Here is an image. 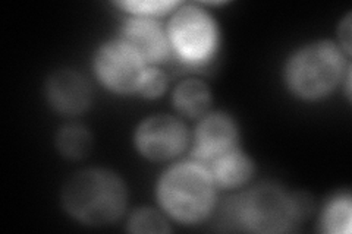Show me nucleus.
Here are the masks:
<instances>
[{
    "mask_svg": "<svg viewBox=\"0 0 352 234\" xmlns=\"http://www.w3.org/2000/svg\"><path fill=\"white\" fill-rule=\"evenodd\" d=\"M62 202L74 218L85 224H109L124 213L125 185L116 174L107 170H84L66 182Z\"/></svg>",
    "mask_w": 352,
    "mask_h": 234,
    "instance_id": "nucleus-1",
    "label": "nucleus"
},
{
    "mask_svg": "<svg viewBox=\"0 0 352 234\" xmlns=\"http://www.w3.org/2000/svg\"><path fill=\"white\" fill-rule=\"evenodd\" d=\"M160 205L181 222L201 221L214 202L212 173L200 164L184 163L163 174L157 187Z\"/></svg>",
    "mask_w": 352,
    "mask_h": 234,
    "instance_id": "nucleus-2",
    "label": "nucleus"
},
{
    "mask_svg": "<svg viewBox=\"0 0 352 234\" xmlns=\"http://www.w3.org/2000/svg\"><path fill=\"white\" fill-rule=\"evenodd\" d=\"M342 72V54L335 44L320 41L294 54L286 66V82L298 97L317 100L333 90Z\"/></svg>",
    "mask_w": 352,
    "mask_h": 234,
    "instance_id": "nucleus-3",
    "label": "nucleus"
},
{
    "mask_svg": "<svg viewBox=\"0 0 352 234\" xmlns=\"http://www.w3.org/2000/svg\"><path fill=\"white\" fill-rule=\"evenodd\" d=\"M229 211L242 227L256 233L288 231L301 215L296 200L272 185L236 198Z\"/></svg>",
    "mask_w": 352,
    "mask_h": 234,
    "instance_id": "nucleus-4",
    "label": "nucleus"
},
{
    "mask_svg": "<svg viewBox=\"0 0 352 234\" xmlns=\"http://www.w3.org/2000/svg\"><path fill=\"white\" fill-rule=\"evenodd\" d=\"M169 41L184 62L203 65L216 49L217 30L206 10L185 6L170 19Z\"/></svg>",
    "mask_w": 352,
    "mask_h": 234,
    "instance_id": "nucleus-5",
    "label": "nucleus"
},
{
    "mask_svg": "<svg viewBox=\"0 0 352 234\" xmlns=\"http://www.w3.org/2000/svg\"><path fill=\"white\" fill-rule=\"evenodd\" d=\"M94 68L109 90L122 94L138 90L146 72L144 60L122 40L104 44L96 54Z\"/></svg>",
    "mask_w": 352,
    "mask_h": 234,
    "instance_id": "nucleus-6",
    "label": "nucleus"
},
{
    "mask_svg": "<svg viewBox=\"0 0 352 234\" xmlns=\"http://www.w3.org/2000/svg\"><path fill=\"white\" fill-rule=\"evenodd\" d=\"M186 129L178 119L154 116L142 121L135 133L138 151L153 161L176 157L186 145Z\"/></svg>",
    "mask_w": 352,
    "mask_h": 234,
    "instance_id": "nucleus-7",
    "label": "nucleus"
},
{
    "mask_svg": "<svg viewBox=\"0 0 352 234\" xmlns=\"http://www.w3.org/2000/svg\"><path fill=\"white\" fill-rule=\"evenodd\" d=\"M236 128L232 119L216 113L201 120L195 132L194 155L203 163H213L235 150Z\"/></svg>",
    "mask_w": 352,
    "mask_h": 234,
    "instance_id": "nucleus-8",
    "label": "nucleus"
},
{
    "mask_svg": "<svg viewBox=\"0 0 352 234\" xmlns=\"http://www.w3.org/2000/svg\"><path fill=\"white\" fill-rule=\"evenodd\" d=\"M47 98L62 115H80L90 104L91 91L84 78L75 71L54 72L47 80Z\"/></svg>",
    "mask_w": 352,
    "mask_h": 234,
    "instance_id": "nucleus-9",
    "label": "nucleus"
},
{
    "mask_svg": "<svg viewBox=\"0 0 352 234\" xmlns=\"http://www.w3.org/2000/svg\"><path fill=\"white\" fill-rule=\"evenodd\" d=\"M122 41L144 62L160 63L168 59L169 43L163 28L150 18H132L122 30Z\"/></svg>",
    "mask_w": 352,
    "mask_h": 234,
    "instance_id": "nucleus-10",
    "label": "nucleus"
},
{
    "mask_svg": "<svg viewBox=\"0 0 352 234\" xmlns=\"http://www.w3.org/2000/svg\"><path fill=\"white\" fill-rule=\"evenodd\" d=\"M252 174V164L247 155L238 150L226 152L213 161L212 177L223 187H236L244 185Z\"/></svg>",
    "mask_w": 352,
    "mask_h": 234,
    "instance_id": "nucleus-11",
    "label": "nucleus"
},
{
    "mask_svg": "<svg viewBox=\"0 0 352 234\" xmlns=\"http://www.w3.org/2000/svg\"><path fill=\"white\" fill-rule=\"evenodd\" d=\"M173 104L179 113L188 117H201L212 104V95L208 88L200 81H185L176 86Z\"/></svg>",
    "mask_w": 352,
    "mask_h": 234,
    "instance_id": "nucleus-12",
    "label": "nucleus"
},
{
    "mask_svg": "<svg viewBox=\"0 0 352 234\" xmlns=\"http://www.w3.org/2000/svg\"><path fill=\"white\" fill-rule=\"evenodd\" d=\"M58 150L62 155L72 160L85 157L90 152L93 139L90 132L80 125H68L59 130L56 137Z\"/></svg>",
    "mask_w": 352,
    "mask_h": 234,
    "instance_id": "nucleus-13",
    "label": "nucleus"
},
{
    "mask_svg": "<svg viewBox=\"0 0 352 234\" xmlns=\"http://www.w3.org/2000/svg\"><path fill=\"white\" fill-rule=\"evenodd\" d=\"M323 229L333 234H348L351 230V199L348 196L338 198L329 204L324 217Z\"/></svg>",
    "mask_w": 352,
    "mask_h": 234,
    "instance_id": "nucleus-14",
    "label": "nucleus"
},
{
    "mask_svg": "<svg viewBox=\"0 0 352 234\" xmlns=\"http://www.w3.org/2000/svg\"><path fill=\"white\" fill-rule=\"evenodd\" d=\"M128 230L131 233H168L170 231L166 220L157 211L142 208L135 211L129 218Z\"/></svg>",
    "mask_w": 352,
    "mask_h": 234,
    "instance_id": "nucleus-15",
    "label": "nucleus"
},
{
    "mask_svg": "<svg viewBox=\"0 0 352 234\" xmlns=\"http://www.w3.org/2000/svg\"><path fill=\"white\" fill-rule=\"evenodd\" d=\"M120 8H124L129 12L141 15V16H150V15H160L168 12L172 8L176 6L175 2H168V0H147V2H122L118 3Z\"/></svg>",
    "mask_w": 352,
    "mask_h": 234,
    "instance_id": "nucleus-16",
    "label": "nucleus"
},
{
    "mask_svg": "<svg viewBox=\"0 0 352 234\" xmlns=\"http://www.w3.org/2000/svg\"><path fill=\"white\" fill-rule=\"evenodd\" d=\"M138 90L147 98H156L166 90V76L159 69H146Z\"/></svg>",
    "mask_w": 352,
    "mask_h": 234,
    "instance_id": "nucleus-17",
    "label": "nucleus"
},
{
    "mask_svg": "<svg viewBox=\"0 0 352 234\" xmlns=\"http://www.w3.org/2000/svg\"><path fill=\"white\" fill-rule=\"evenodd\" d=\"M339 38L342 41L345 50L349 53L351 50V16H346L344 24L339 28Z\"/></svg>",
    "mask_w": 352,
    "mask_h": 234,
    "instance_id": "nucleus-18",
    "label": "nucleus"
}]
</instances>
